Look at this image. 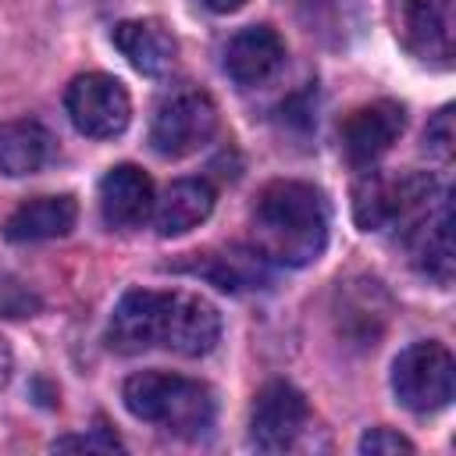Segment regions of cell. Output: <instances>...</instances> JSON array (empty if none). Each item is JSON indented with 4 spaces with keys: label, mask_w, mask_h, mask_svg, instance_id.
<instances>
[{
    "label": "cell",
    "mask_w": 456,
    "mask_h": 456,
    "mask_svg": "<svg viewBox=\"0 0 456 456\" xmlns=\"http://www.w3.org/2000/svg\"><path fill=\"white\" fill-rule=\"evenodd\" d=\"M153 210V182L135 164H118L100 178V217L107 228H139Z\"/></svg>",
    "instance_id": "obj_12"
},
{
    "label": "cell",
    "mask_w": 456,
    "mask_h": 456,
    "mask_svg": "<svg viewBox=\"0 0 456 456\" xmlns=\"http://www.w3.org/2000/svg\"><path fill=\"white\" fill-rule=\"evenodd\" d=\"M214 210V189L203 178H182L175 185H167V192L157 200L153 207V228L157 235L171 239V235H185L196 224H203Z\"/></svg>",
    "instance_id": "obj_16"
},
{
    "label": "cell",
    "mask_w": 456,
    "mask_h": 456,
    "mask_svg": "<svg viewBox=\"0 0 456 456\" xmlns=\"http://www.w3.org/2000/svg\"><path fill=\"white\" fill-rule=\"evenodd\" d=\"M114 46L128 57V64L142 75H164L171 71L175 57H178V43L175 36L153 21V18H132V21H118L110 32Z\"/></svg>",
    "instance_id": "obj_15"
},
{
    "label": "cell",
    "mask_w": 456,
    "mask_h": 456,
    "mask_svg": "<svg viewBox=\"0 0 456 456\" xmlns=\"http://www.w3.org/2000/svg\"><path fill=\"white\" fill-rule=\"evenodd\" d=\"M50 157H53V135L39 121L21 118V121L0 125V171L4 175L11 178L36 175Z\"/></svg>",
    "instance_id": "obj_18"
},
{
    "label": "cell",
    "mask_w": 456,
    "mask_h": 456,
    "mask_svg": "<svg viewBox=\"0 0 456 456\" xmlns=\"http://www.w3.org/2000/svg\"><path fill=\"white\" fill-rule=\"evenodd\" d=\"M121 399L132 417H139L175 438H203L217 417V399H214L210 385H203L196 378L167 374V370L132 374L125 381Z\"/></svg>",
    "instance_id": "obj_3"
},
{
    "label": "cell",
    "mask_w": 456,
    "mask_h": 456,
    "mask_svg": "<svg viewBox=\"0 0 456 456\" xmlns=\"http://www.w3.org/2000/svg\"><path fill=\"white\" fill-rule=\"evenodd\" d=\"M392 392L413 413H435L452 403L456 360L442 342H413L392 363Z\"/></svg>",
    "instance_id": "obj_5"
},
{
    "label": "cell",
    "mask_w": 456,
    "mask_h": 456,
    "mask_svg": "<svg viewBox=\"0 0 456 456\" xmlns=\"http://www.w3.org/2000/svg\"><path fill=\"white\" fill-rule=\"evenodd\" d=\"M406 128V110L395 100H374L356 107L342 128H338V142L342 153L353 167H370L378 157H385L392 150V142L403 135Z\"/></svg>",
    "instance_id": "obj_9"
},
{
    "label": "cell",
    "mask_w": 456,
    "mask_h": 456,
    "mask_svg": "<svg viewBox=\"0 0 456 456\" xmlns=\"http://www.w3.org/2000/svg\"><path fill=\"white\" fill-rule=\"evenodd\" d=\"M53 449H86V452H114V449H125L110 431H96V435H71V438H57Z\"/></svg>",
    "instance_id": "obj_21"
},
{
    "label": "cell",
    "mask_w": 456,
    "mask_h": 456,
    "mask_svg": "<svg viewBox=\"0 0 456 456\" xmlns=\"http://www.w3.org/2000/svg\"><path fill=\"white\" fill-rule=\"evenodd\" d=\"M221 338V314L196 292H157V289H132L118 299L107 346L114 353H146L167 349L178 356H203Z\"/></svg>",
    "instance_id": "obj_1"
},
{
    "label": "cell",
    "mask_w": 456,
    "mask_h": 456,
    "mask_svg": "<svg viewBox=\"0 0 456 456\" xmlns=\"http://www.w3.org/2000/svg\"><path fill=\"white\" fill-rule=\"evenodd\" d=\"M246 0H207V7L210 11H217V14H228V11H239Z\"/></svg>",
    "instance_id": "obj_23"
},
{
    "label": "cell",
    "mask_w": 456,
    "mask_h": 456,
    "mask_svg": "<svg viewBox=\"0 0 456 456\" xmlns=\"http://www.w3.org/2000/svg\"><path fill=\"white\" fill-rule=\"evenodd\" d=\"M452 0H395V36L420 61H452Z\"/></svg>",
    "instance_id": "obj_10"
},
{
    "label": "cell",
    "mask_w": 456,
    "mask_h": 456,
    "mask_svg": "<svg viewBox=\"0 0 456 456\" xmlns=\"http://www.w3.org/2000/svg\"><path fill=\"white\" fill-rule=\"evenodd\" d=\"M196 260H185V264H175L178 271H189V274H200L207 278L210 285L224 289V292H242V289H260L271 281L267 274V264L256 249L249 253H192Z\"/></svg>",
    "instance_id": "obj_17"
},
{
    "label": "cell",
    "mask_w": 456,
    "mask_h": 456,
    "mask_svg": "<svg viewBox=\"0 0 456 456\" xmlns=\"http://www.w3.org/2000/svg\"><path fill=\"white\" fill-rule=\"evenodd\" d=\"M253 239L264 260L314 264L328 246V203L310 182H271L253 203Z\"/></svg>",
    "instance_id": "obj_2"
},
{
    "label": "cell",
    "mask_w": 456,
    "mask_h": 456,
    "mask_svg": "<svg viewBox=\"0 0 456 456\" xmlns=\"http://www.w3.org/2000/svg\"><path fill=\"white\" fill-rule=\"evenodd\" d=\"M214 132H217V103L203 89H178L157 107L150 125V146L160 157L178 160L207 146Z\"/></svg>",
    "instance_id": "obj_6"
},
{
    "label": "cell",
    "mask_w": 456,
    "mask_h": 456,
    "mask_svg": "<svg viewBox=\"0 0 456 456\" xmlns=\"http://www.w3.org/2000/svg\"><path fill=\"white\" fill-rule=\"evenodd\" d=\"M306 417H310V406L299 388H292L289 381H267L253 399L249 442L264 452H285L303 435Z\"/></svg>",
    "instance_id": "obj_8"
},
{
    "label": "cell",
    "mask_w": 456,
    "mask_h": 456,
    "mask_svg": "<svg viewBox=\"0 0 456 456\" xmlns=\"http://www.w3.org/2000/svg\"><path fill=\"white\" fill-rule=\"evenodd\" d=\"M410 260L420 274L449 285L452 278V210L449 196L442 192L417 221H410Z\"/></svg>",
    "instance_id": "obj_13"
},
{
    "label": "cell",
    "mask_w": 456,
    "mask_h": 456,
    "mask_svg": "<svg viewBox=\"0 0 456 456\" xmlns=\"http://www.w3.org/2000/svg\"><path fill=\"white\" fill-rule=\"evenodd\" d=\"M64 107L71 125L89 139H114L132 118V100L125 86L103 71L78 75L64 93Z\"/></svg>",
    "instance_id": "obj_7"
},
{
    "label": "cell",
    "mask_w": 456,
    "mask_h": 456,
    "mask_svg": "<svg viewBox=\"0 0 456 456\" xmlns=\"http://www.w3.org/2000/svg\"><path fill=\"white\" fill-rule=\"evenodd\" d=\"M78 221V203L75 196H36L14 207L4 221V235L11 242H43V239H61L75 228Z\"/></svg>",
    "instance_id": "obj_14"
},
{
    "label": "cell",
    "mask_w": 456,
    "mask_h": 456,
    "mask_svg": "<svg viewBox=\"0 0 456 456\" xmlns=\"http://www.w3.org/2000/svg\"><path fill=\"white\" fill-rule=\"evenodd\" d=\"M11 370H14V353H11V346H7L4 338H0V388L7 385Z\"/></svg>",
    "instance_id": "obj_22"
},
{
    "label": "cell",
    "mask_w": 456,
    "mask_h": 456,
    "mask_svg": "<svg viewBox=\"0 0 456 456\" xmlns=\"http://www.w3.org/2000/svg\"><path fill=\"white\" fill-rule=\"evenodd\" d=\"M360 452H370V456H385V452H413V442L403 438L399 431H388V428H374L360 438Z\"/></svg>",
    "instance_id": "obj_20"
},
{
    "label": "cell",
    "mask_w": 456,
    "mask_h": 456,
    "mask_svg": "<svg viewBox=\"0 0 456 456\" xmlns=\"http://www.w3.org/2000/svg\"><path fill=\"white\" fill-rule=\"evenodd\" d=\"M438 196L442 189L424 171H403V175L370 171L360 178L353 192V217L363 232H381L417 221Z\"/></svg>",
    "instance_id": "obj_4"
},
{
    "label": "cell",
    "mask_w": 456,
    "mask_h": 456,
    "mask_svg": "<svg viewBox=\"0 0 456 456\" xmlns=\"http://www.w3.org/2000/svg\"><path fill=\"white\" fill-rule=\"evenodd\" d=\"M452 107H442L431 121H428V132H424V142H428V150L435 153V157H442V160H449L452 157Z\"/></svg>",
    "instance_id": "obj_19"
},
{
    "label": "cell",
    "mask_w": 456,
    "mask_h": 456,
    "mask_svg": "<svg viewBox=\"0 0 456 456\" xmlns=\"http://www.w3.org/2000/svg\"><path fill=\"white\" fill-rule=\"evenodd\" d=\"M285 64V43L271 25H249L235 32L224 46V71L239 89H256L271 82Z\"/></svg>",
    "instance_id": "obj_11"
}]
</instances>
